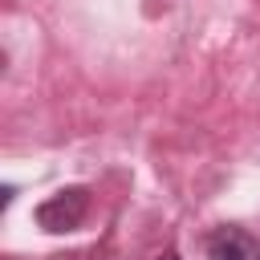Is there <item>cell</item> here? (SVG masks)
<instances>
[{"instance_id": "obj_1", "label": "cell", "mask_w": 260, "mask_h": 260, "mask_svg": "<svg viewBox=\"0 0 260 260\" xmlns=\"http://www.w3.org/2000/svg\"><path fill=\"white\" fill-rule=\"evenodd\" d=\"M85 215H89V191L85 187H65L37 207V223L45 232H73V228H81Z\"/></svg>"}, {"instance_id": "obj_2", "label": "cell", "mask_w": 260, "mask_h": 260, "mask_svg": "<svg viewBox=\"0 0 260 260\" xmlns=\"http://www.w3.org/2000/svg\"><path fill=\"white\" fill-rule=\"evenodd\" d=\"M207 260H260V244L244 228H219L207 240Z\"/></svg>"}, {"instance_id": "obj_3", "label": "cell", "mask_w": 260, "mask_h": 260, "mask_svg": "<svg viewBox=\"0 0 260 260\" xmlns=\"http://www.w3.org/2000/svg\"><path fill=\"white\" fill-rule=\"evenodd\" d=\"M158 260H179V256H175V252H162V256H158Z\"/></svg>"}]
</instances>
